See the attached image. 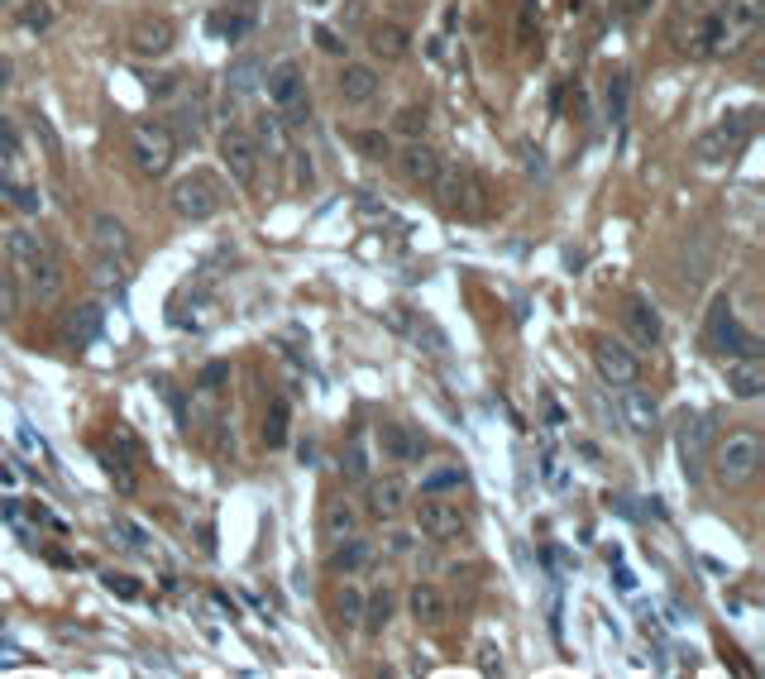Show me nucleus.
Listing matches in <instances>:
<instances>
[{
  "label": "nucleus",
  "mask_w": 765,
  "mask_h": 679,
  "mask_svg": "<svg viewBox=\"0 0 765 679\" xmlns=\"http://www.w3.org/2000/svg\"><path fill=\"white\" fill-rule=\"evenodd\" d=\"M15 20H20L29 34H44L48 24H53V0H24L20 10H15Z\"/></svg>",
  "instance_id": "a19ab883"
},
{
  "label": "nucleus",
  "mask_w": 765,
  "mask_h": 679,
  "mask_svg": "<svg viewBox=\"0 0 765 679\" xmlns=\"http://www.w3.org/2000/svg\"><path fill=\"white\" fill-rule=\"evenodd\" d=\"M617 589L632 593V589H636V574H632V570H617Z\"/></svg>",
  "instance_id": "bf43d9fd"
},
{
  "label": "nucleus",
  "mask_w": 765,
  "mask_h": 679,
  "mask_svg": "<svg viewBox=\"0 0 765 679\" xmlns=\"http://www.w3.org/2000/svg\"><path fill=\"white\" fill-rule=\"evenodd\" d=\"M220 158H225V168H230V177H235V187H244V192H254V187H259L263 144L249 130L230 125V130L220 134Z\"/></svg>",
  "instance_id": "423d86ee"
},
{
  "label": "nucleus",
  "mask_w": 765,
  "mask_h": 679,
  "mask_svg": "<svg viewBox=\"0 0 765 679\" xmlns=\"http://www.w3.org/2000/svg\"><path fill=\"white\" fill-rule=\"evenodd\" d=\"M130 158L134 168L144 177H163L173 168L177 158V139L168 125H158V120H144V125H134L130 130Z\"/></svg>",
  "instance_id": "20e7f679"
},
{
  "label": "nucleus",
  "mask_w": 765,
  "mask_h": 679,
  "mask_svg": "<svg viewBox=\"0 0 765 679\" xmlns=\"http://www.w3.org/2000/svg\"><path fill=\"white\" fill-rule=\"evenodd\" d=\"M91 283H96V287H120V283H125V259H115V254H96Z\"/></svg>",
  "instance_id": "37998d69"
},
{
  "label": "nucleus",
  "mask_w": 765,
  "mask_h": 679,
  "mask_svg": "<svg viewBox=\"0 0 765 679\" xmlns=\"http://www.w3.org/2000/svg\"><path fill=\"white\" fill-rule=\"evenodd\" d=\"M5 77H10V67H5V63H0V87H5Z\"/></svg>",
  "instance_id": "680f3d73"
},
{
  "label": "nucleus",
  "mask_w": 765,
  "mask_h": 679,
  "mask_svg": "<svg viewBox=\"0 0 765 679\" xmlns=\"http://www.w3.org/2000/svg\"><path fill=\"white\" fill-rule=\"evenodd\" d=\"M101 469H106V479L120 488V493H134L139 488V474H134V460H125L120 450L110 455V450H101Z\"/></svg>",
  "instance_id": "c9c22d12"
},
{
  "label": "nucleus",
  "mask_w": 765,
  "mask_h": 679,
  "mask_svg": "<svg viewBox=\"0 0 765 679\" xmlns=\"http://www.w3.org/2000/svg\"><path fill=\"white\" fill-rule=\"evenodd\" d=\"M259 144H268V149H287V139H283V120H268L263 115L259 120V134H254Z\"/></svg>",
  "instance_id": "09e8293b"
},
{
  "label": "nucleus",
  "mask_w": 765,
  "mask_h": 679,
  "mask_svg": "<svg viewBox=\"0 0 765 679\" xmlns=\"http://www.w3.org/2000/svg\"><path fill=\"white\" fill-rule=\"evenodd\" d=\"M369 48H373V58H383V63H397V58H407V48H412V34H407V24L378 20V24L369 29Z\"/></svg>",
  "instance_id": "b1692460"
},
{
  "label": "nucleus",
  "mask_w": 765,
  "mask_h": 679,
  "mask_svg": "<svg viewBox=\"0 0 765 679\" xmlns=\"http://www.w3.org/2000/svg\"><path fill=\"white\" fill-rule=\"evenodd\" d=\"M5 192H10V201H15L20 211H39V192H34V187H20V182H10Z\"/></svg>",
  "instance_id": "603ef678"
},
{
  "label": "nucleus",
  "mask_w": 765,
  "mask_h": 679,
  "mask_svg": "<svg viewBox=\"0 0 765 679\" xmlns=\"http://www.w3.org/2000/svg\"><path fill=\"white\" fill-rule=\"evenodd\" d=\"M593 364L603 373V383H612V388H627V383L641 378V359L622 340H612V335H598L593 340Z\"/></svg>",
  "instance_id": "9d476101"
},
{
  "label": "nucleus",
  "mask_w": 765,
  "mask_h": 679,
  "mask_svg": "<svg viewBox=\"0 0 765 679\" xmlns=\"http://www.w3.org/2000/svg\"><path fill=\"white\" fill-rule=\"evenodd\" d=\"M708 445H713V417L684 412L675 421V450H679V464H684V479L689 483H699L703 464H708Z\"/></svg>",
  "instance_id": "6e6552de"
},
{
  "label": "nucleus",
  "mask_w": 765,
  "mask_h": 679,
  "mask_svg": "<svg viewBox=\"0 0 765 679\" xmlns=\"http://www.w3.org/2000/svg\"><path fill=\"white\" fill-rule=\"evenodd\" d=\"M335 622H340L345 632H354V627L364 622V593L354 589V584H345V589L335 593Z\"/></svg>",
  "instance_id": "f704fd0d"
},
{
  "label": "nucleus",
  "mask_w": 765,
  "mask_h": 679,
  "mask_svg": "<svg viewBox=\"0 0 765 679\" xmlns=\"http://www.w3.org/2000/svg\"><path fill=\"white\" fill-rule=\"evenodd\" d=\"M225 206V192L211 173H187L173 182V211L182 220H211Z\"/></svg>",
  "instance_id": "0eeeda50"
},
{
  "label": "nucleus",
  "mask_w": 765,
  "mask_h": 679,
  "mask_svg": "<svg viewBox=\"0 0 765 679\" xmlns=\"http://www.w3.org/2000/svg\"><path fill=\"white\" fill-rule=\"evenodd\" d=\"M173 326H182V330H206V326H216V302H211V297H197V302H192L187 311L177 307V311H173Z\"/></svg>",
  "instance_id": "4c0bfd02"
},
{
  "label": "nucleus",
  "mask_w": 765,
  "mask_h": 679,
  "mask_svg": "<svg viewBox=\"0 0 765 679\" xmlns=\"http://www.w3.org/2000/svg\"><path fill=\"white\" fill-rule=\"evenodd\" d=\"M727 388L742 402H756L765 393V359L761 354H746V359H732L727 364Z\"/></svg>",
  "instance_id": "4be33fe9"
},
{
  "label": "nucleus",
  "mask_w": 765,
  "mask_h": 679,
  "mask_svg": "<svg viewBox=\"0 0 765 679\" xmlns=\"http://www.w3.org/2000/svg\"><path fill=\"white\" fill-rule=\"evenodd\" d=\"M110 536L130 550V555H153V536L134 522V517H125V512H115V517H110Z\"/></svg>",
  "instance_id": "2f4dec72"
},
{
  "label": "nucleus",
  "mask_w": 765,
  "mask_h": 679,
  "mask_svg": "<svg viewBox=\"0 0 765 679\" xmlns=\"http://www.w3.org/2000/svg\"><path fill=\"white\" fill-rule=\"evenodd\" d=\"M378 445H383V455L393 464H412V460H421V450H426V440L416 436L412 426H402V421H388V426L378 431Z\"/></svg>",
  "instance_id": "5701e85b"
},
{
  "label": "nucleus",
  "mask_w": 765,
  "mask_h": 679,
  "mask_svg": "<svg viewBox=\"0 0 765 679\" xmlns=\"http://www.w3.org/2000/svg\"><path fill=\"white\" fill-rule=\"evenodd\" d=\"M101 579H106V589L115 593V598H125V603H134V598H139V579H134V574H115V570H106L101 574Z\"/></svg>",
  "instance_id": "49530a36"
},
{
  "label": "nucleus",
  "mask_w": 765,
  "mask_h": 679,
  "mask_svg": "<svg viewBox=\"0 0 765 679\" xmlns=\"http://www.w3.org/2000/svg\"><path fill=\"white\" fill-rule=\"evenodd\" d=\"M225 383H230V364H206V369H201V378H197V388L201 393H220V388H225Z\"/></svg>",
  "instance_id": "de8ad7c7"
},
{
  "label": "nucleus",
  "mask_w": 765,
  "mask_h": 679,
  "mask_svg": "<svg viewBox=\"0 0 765 679\" xmlns=\"http://www.w3.org/2000/svg\"><path fill=\"white\" fill-rule=\"evenodd\" d=\"M263 87H268V101L273 110L283 115V125H302L306 120V82H302V67L283 58V63L268 67V77H263Z\"/></svg>",
  "instance_id": "39448f33"
},
{
  "label": "nucleus",
  "mask_w": 765,
  "mask_h": 679,
  "mask_svg": "<svg viewBox=\"0 0 765 679\" xmlns=\"http://www.w3.org/2000/svg\"><path fill=\"white\" fill-rule=\"evenodd\" d=\"M20 656H24L20 646H0V660H5V665H15V660H20Z\"/></svg>",
  "instance_id": "052dcab7"
},
{
  "label": "nucleus",
  "mask_w": 765,
  "mask_h": 679,
  "mask_svg": "<svg viewBox=\"0 0 765 679\" xmlns=\"http://www.w3.org/2000/svg\"><path fill=\"white\" fill-rule=\"evenodd\" d=\"M617 407H622V426H627L632 436H651V431L660 426V402L646 393V388H636V383L622 388Z\"/></svg>",
  "instance_id": "dca6fc26"
},
{
  "label": "nucleus",
  "mask_w": 765,
  "mask_h": 679,
  "mask_svg": "<svg viewBox=\"0 0 765 679\" xmlns=\"http://www.w3.org/2000/svg\"><path fill=\"white\" fill-rule=\"evenodd\" d=\"M416 536H407V531H397V536H388V555H407L412 550Z\"/></svg>",
  "instance_id": "6e6d98bb"
},
{
  "label": "nucleus",
  "mask_w": 765,
  "mask_h": 679,
  "mask_svg": "<svg viewBox=\"0 0 765 679\" xmlns=\"http://www.w3.org/2000/svg\"><path fill=\"white\" fill-rule=\"evenodd\" d=\"M689 244H694V249H684V283H703L708 268H713V230L689 235Z\"/></svg>",
  "instance_id": "c756f323"
},
{
  "label": "nucleus",
  "mask_w": 765,
  "mask_h": 679,
  "mask_svg": "<svg viewBox=\"0 0 765 679\" xmlns=\"http://www.w3.org/2000/svg\"><path fill=\"white\" fill-rule=\"evenodd\" d=\"M397 163H402V177H407L412 187H436L440 168H445V158H440L431 144H421V139H412V144L397 154Z\"/></svg>",
  "instance_id": "412c9836"
},
{
  "label": "nucleus",
  "mask_w": 765,
  "mask_h": 679,
  "mask_svg": "<svg viewBox=\"0 0 765 679\" xmlns=\"http://www.w3.org/2000/svg\"><path fill=\"white\" fill-rule=\"evenodd\" d=\"M225 82H230V91H235V96L254 91V87H259V58H240V63L230 67V77H225Z\"/></svg>",
  "instance_id": "c03bdc74"
},
{
  "label": "nucleus",
  "mask_w": 765,
  "mask_h": 679,
  "mask_svg": "<svg viewBox=\"0 0 765 679\" xmlns=\"http://www.w3.org/2000/svg\"><path fill=\"white\" fill-rule=\"evenodd\" d=\"M407 498H412V488H407V479H397V474H388V479H373L369 483V517L373 522H397L402 512H407Z\"/></svg>",
  "instance_id": "f3484780"
},
{
  "label": "nucleus",
  "mask_w": 765,
  "mask_h": 679,
  "mask_svg": "<svg viewBox=\"0 0 765 679\" xmlns=\"http://www.w3.org/2000/svg\"><path fill=\"white\" fill-rule=\"evenodd\" d=\"M254 24H259V5L254 0H235V5H220L211 15V34L225 39V44H240V39H249Z\"/></svg>",
  "instance_id": "a211bd4d"
},
{
  "label": "nucleus",
  "mask_w": 765,
  "mask_h": 679,
  "mask_svg": "<svg viewBox=\"0 0 765 679\" xmlns=\"http://www.w3.org/2000/svg\"><path fill=\"white\" fill-rule=\"evenodd\" d=\"M110 440H115V450H120V455H125V460H144V450H139V440L130 436V431H125V426H115V431H110Z\"/></svg>",
  "instance_id": "8fccbe9b"
},
{
  "label": "nucleus",
  "mask_w": 765,
  "mask_h": 679,
  "mask_svg": "<svg viewBox=\"0 0 765 679\" xmlns=\"http://www.w3.org/2000/svg\"><path fill=\"white\" fill-rule=\"evenodd\" d=\"M464 479H469L464 464H440V469H431V474L421 479V493H445V488H459Z\"/></svg>",
  "instance_id": "79ce46f5"
},
{
  "label": "nucleus",
  "mask_w": 765,
  "mask_h": 679,
  "mask_svg": "<svg viewBox=\"0 0 765 679\" xmlns=\"http://www.w3.org/2000/svg\"><path fill=\"white\" fill-rule=\"evenodd\" d=\"M287 431H292V407H287V397H273L268 412H263V445L268 450L287 445Z\"/></svg>",
  "instance_id": "473e14b6"
},
{
  "label": "nucleus",
  "mask_w": 765,
  "mask_h": 679,
  "mask_svg": "<svg viewBox=\"0 0 765 679\" xmlns=\"http://www.w3.org/2000/svg\"><path fill=\"white\" fill-rule=\"evenodd\" d=\"M765 464V445L756 431H737V436H727L718 445V455H713V479L722 488H746V483L761 474Z\"/></svg>",
  "instance_id": "f03ea898"
},
{
  "label": "nucleus",
  "mask_w": 765,
  "mask_h": 679,
  "mask_svg": "<svg viewBox=\"0 0 765 679\" xmlns=\"http://www.w3.org/2000/svg\"><path fill=\"white\" fill-rule=\"evenodd\" d=\"M479 670H483V675L503 670V660H498V651H493V646H483V651H479Z\"/></svg>",
  "instance_id": "5fc2aeb1"
},
{
  "label": "nucleus",
  "mask_w": 765,
  "mask_h": 679,
  "mask_svg": "<svg viewBox=\"0 0 765 679\" xmlns=\"http://www.w3.org/2000/svg\"><path fill=\"white\" fill-rule=\"evenodd\" d=\"M5 254H10V263H15L20 273H29V268L44 259V254H53V249H48L44 235H34V230H10V235H5Z\"/></svg>",
  "instance_id": "cd10ccee"
},
{
  "label": "nucleus",
  "mask_w": 765,
  "mask_h": 679,
  "mask_svg": "<svg viewBox=\"0 0 765 679\" xmlns=\"http://www.w3.org/2000/svg\"><path fill=\"white\" fill-rule=\"evenodd\" d=\"M340 474L350 483L369 479V445H364V431H354L350 436V450H345V460H340Z\"/></svg>",
  "instance_id": "e433bc0d"
},
{
  "label": "nucleus",
  "mask_w": 765,
  "mask_h": 679,
  "mask_svg": "<svg viewBox=\"0 0 765 679\" xmlns=\"http://www.w3.org/2000/svg\"><path fill=\"white\" fill-rule=\"evenodd\" d=\"M416 531L421 536H431V541H450L464 531V517H459V507L450 498H440V493H426L421 503H416Z\"/></svg>",
  "instance_id": "f8f14e48"
},
{
  "label": "nucleus",
  "mask_w": 765,
  "mask_h": 679,
  "mask_svg": "<svg viewBox=\"0 0 765 679\" xmlns=\"http://www.w3.org/2000/svg\"><path fill=\"white\" fill-rule=\"evenodd\" d=\"M24 278H29V287H34L39 302H58V297H63V263H58V254H44Z\"/></svg>",
  "instance_id": "c85d7f7f"
},
{
  "label": "nucleus",
  "mask_w": 765,
  "mask_h": 679,
  "mask_svg": "<svg viewBox=\"0 0 765 679\" xmlns=\"http://www.w3.org/2000/svg\"><path fill=\"white\" fill-rule=\"evenodd\" d=\"M407 608H412V617L416 622H426V627H440V622L450 617V603H445V593H440L436 584H412Z\"/></svg>",
  "instance_id": "bb28decb"
},
{
  "label": "nucleus",
  "mask_w": 765,
  "mask_h": 679,
  "mask_svg": "<svg viewBox=\"0 0 765 679\" xmlns=\"http://www.w3.org/2000/svg\"><path fill=\"white\" fill-rule=\"evenodd\" d=\"M708 345L718 354H732V359H746V354H761V340L756 335H746L737 326V311L727 297H718L713 307H708Z\"/></svg>",
  "instance_id": "1a4fd4ad"
},
{
  "label": "nucleus",
  "mask_w": 765,
  "mask_h": 679,
  "mask_svg": "<svg viewBox=\"0 0 765 679\" xmlns=\"http://www.w3.org/2000/svg\"><path fill=\"white\" fill-rule=\"evenodd\" d=\"M765 10L761 0H684L670 20L675 48L694 53V58H722V53H737L746 48V39L761 29Z\"/></svg>",
  "instance_id": "f257e3e1"
},
{
  "label": "nucleus",
  "mask_w": 765,
  "mask_h": 679,
  "mask_svg": "<svg viewBox=\"0 0 765 679\" xmlns=\"http://www.w3.org/2000/svg\"><path fill=\"white\" fill-rule=\"evenodd\" d=\"M603 110H608L612 125L627 120V110H632V72H612L608 91H603Z\"/></svg>",
  "instance_id": "72a5a7b5"
},
{
  "label": "nucleus",
  "mask_w": 765,
  "mask_h": 679,
  "mask_svg": "<svg viewBox=\"0 0 765 679\" xmlns=\"http://www.w3.org/2000/svg\"><path fill=\"white\" fill-rule=\"evenodd\" d=\"M397 130H402V134H412V139H416V134L426 130V110H421V106H407V110H402V115H397Z\"/></svg>",
  "instance_id": "3c124183"
},
{
  "label": "nucleus",
  "mask_w": 765,
  "mask_h": 679,
  "mask_svg": "<svg viewBox=\"0 0 765 679\" xmlns=\"http://www.w3.org/2000/svg\"><path fill=\"white\" fill-rule=\"evenodd\" d=\"M388 622H393V593L378 589L373 598H364V622H359V627H369V632H383Z\"/></svg>",
  "instance_id": "58836bf2"
},
{
  "label": "nucleus",
  "mask_w": 765,
  "mask_h": 679,
  "mask_svg": "<svg viewBox=\"0 0 765 679\" xmlns=\"http://www.w3.org/2000/svg\"><path fill=\"white\" fill-rule=\"evenodd\" d=\"M15 177H10V149H0V187H10Z\"/></svg>",
  "instance_id": "13d9d810"
},
{
  "label": "nucleus",
  "mask_w": 765,
  "mask_h": 679,
  "mask_svg": "<svg viewBox=\"0 0 765 679\" xmlns=\"http://www.w3.org/2000/svg\"><path fill=\"white\" fill-rule=\"evenodd\" d=\"M622 321H627V330H632V340L641 350H656L660 340H665V321H660L656 302H646V297H632L627 311H622Z\"/></svg>",
  "instance_id": "6ab92c4d"
},
{
  "label": "nucleus",
  "mask_w": 765,
  "mask_h": 679,
  "mask_svg": "<svg viewBox=\"0 0 765 679\" xmlns=\"http://www.w3.org/2000/svg\"><path fill=\"white\" fill-rule=\"evenodd\" d=\"M373 565V546L369 541H359V536H345V541H335V550H330L326 570L330 574H359Z\"/></svg>",
  "instance_id": "a878e982"
},
{
  "label": "nucleus",
  "mask_w": 765,
  "mask_h": 679,
  "mask_svg": "<svg viewBox=\"0 0 765 679\" xmlns=\"http://www.w3.org/2000/svg\"><path fill=\"white\" fill-rule=\"evenodd\" d=\"M436 192H440V206L450 211V216H464V220H483L488 216V182H483L474 168H440L436 177Z\"/></svg>",
  "instance_id": "7ed1b4c3"
},
{
  "label": "nucleus",
  "mask_w": 765,
  "mask_h": 679,
  "mask_svg": "<svg viewBox=\"0 0 765 679\" xmlns=\"http://www.w3.org/2000/svg\"><path fill=\"white\" fill-rule=\"evenodd\" d=\"M20 307H24V292H20V283H15L10 273H0V321L20 316Z\"/></svg>",
  "instance_id": "a18cd8bd"
},
{
  "label": "nucleus",
  "mask_w": 765,
  "mask_h": 679,
  "mask_svg": "<svg viewBox=\"0 0 765 679\" xmlns=\"http://www.w3.org/2000/svg\"><path fill=\"white\" fill-rule=\"evenodd\" d=\"M91 244H96V254H115V259H130V230H125V220L115 216H91Z\"/></svg>",
  "instance_id": "393cba45"
},
{
  "label": "nucleus",
  "mask_w": 765,
  "mask_h": 679,
  "mask_svg": "<svg viewBox=\"0 0 765 679\" xmlns=\"http://www.w3.org/2000/svg\"><path fill=\"white\" fill-rule=\"evenodd\" d=\"M746 134H751V115H732V120H722L713 130L699 139V158L703 163H727L732 154H742Z\"/></svg>",
  "instance_id": "ddd939ff"
},
{
  "label": "nucleus",
  "mask_w": 765,
  "mask_h": 679,
  "mask_svg": "<svg viewBox=\"0 0 765 679\" xmlns=\"http://www.w3.org/2000/svg\"><path fill=\"white\" fill-rule=\"evenodd\" d=\"M311 5H326V0H311Z\"/></svg>",
  "instance_id": "e2e57ef3"
},
{
  "label": "nucleus",
  "mask_w": 765,
  "mask_h": 679,
  "mask_svg": "<svg viewBox=\"0 0 765 679\" xmlns=\"http://www.w3.org/2000/svg\"><path fill=\"white\" fill-rule=\"evenodd\" d=\"M335 91H340L345 106H369L373 96H378V67L373 63H345L340 67V77H335Z\"/></svg>",
  "instance_id": "aec40b11"
},
{
  "label": "nucleus",
  "mask_w": 765,
  "mask_h": 679,
  "mask_svg": "<svg viewBox=\"0 0 765 679\" xmlns=\"http://www.w3.org/2000/svg\"><path fill=\"white\" fill-rule=\"evenodd\" d=\"M177 29L168 15H139V20L130 24V34H125V44H130L134 58H163L168 48H173Z\"/></svg>",
  "instance_id": "9b49d317"
},
{
  "label": "nucleus",
  "mask_w": 765,
  "mask_h": 679,
  "mask_svg": "<svg viewBox=\"0 0 765 679\" xmlns=\"http://www.w3.org/2000/svg\"><path fill=\"white\" fill-rule=\"evenodd\" d=\"M388 326L402 330V335H412L416 345L426 354H450V340H445V330L431 321V316H421V311H407V307H393L388 311Z\"/></svg>",
  "instance_id": "2eb2a0df"
},
{
  "label": "nucleus",
  "mask_w": 765,
  "mask_h": 679,
  "mask_svg": "<svg viewBox=\"0 0 765 679\" xmlns=\"http://www.w3.org/2000/svg\"><path fill=\"white\" fill-rule=\"evenodd\" d=\"M149 91L163 101V96H173V91H177V77H158V82H149Z\"/></svg>",
  "instance_id": "4d7b16f0"
},
{
  "label": "nucleus",
  "mask_w": 765,
  "mask_h": 679,
  "mask_svg": "<svg viewBox=\"0 0 765 679\" xmlns=\"http://www.w3.org/2000/svg\"><path fill=\"white\" fill-rule=\"evenodd\" d=\"M350 144H354V149H359L364 158H373V163L393 158V144H388V134H383V130H354Z\"/></svg>",
  "instance_id": "ea45409f"
},
{
  "label": "nucleus",
  "mask_w": 765,
  "mask_h": 679,
  "mask_svg": "<svg viewBox=\"0 0 765 679\" xmlns=\"http://www.w3.org/2000/svg\"><path fill=\"white\" fill-rule=\"evenodd\" d=\"M316 44L326 48V53H345V48H350V44H340V34H335V29H316Z\"/></svg>",
  "instance_id": "864d4df0"
},
{
  "label": "nucleus",
  "mask_w": 765,
  "mask_h": 679,
  "mask_svg": "<svg viewBox=\"0 0 765 679\" xmlns=\"http://www.w3.org/2000/svg\"><path fill=\"white\" fill-rule=\"evenodd\" d=\"M106 326V311L96 307V302H77V307L63 311V321H58V340H63L67 350H87L91 340L101 335Z\"/></svg>",
  "instance_id": "4468645a"
},
{
  "label": "nucleus",
  "mask_w": 765,
  "mask_h": 679,
  "mask_svg": "<svg viewBox=\"0 0 765 679\" xmlns=\"http://www.w3.org/2000/svg\"><path fill=\"white\" fill-rule=\"evenodd\" d=\"M354 526H359V512L345 498L326 503V512H321V536L326 541H345V536H354Z\"/></svg>",
  "instance_id": "7c9ffc66"
}]
</instances>
